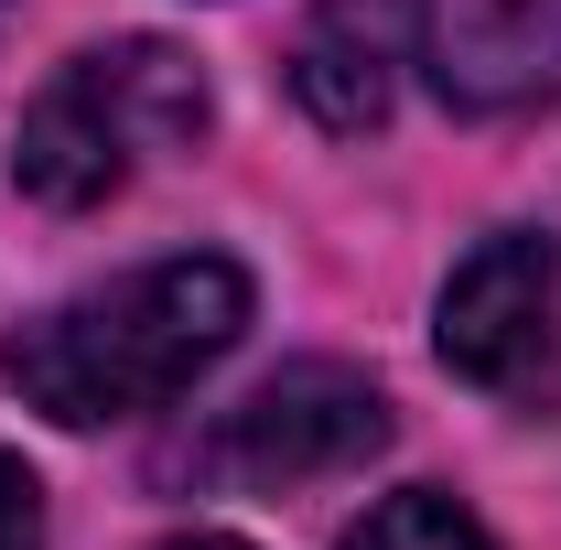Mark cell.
<instances>
[{"mask_svg": "<svg viewBox=\"0 0 561 550\" xmlns=\"http://www.w3.org/2000/svg\"><path fill=\"white\" fill-rule=\"evenodd\" d=\"M238 324H249L238 260H151V271H119L55 313H33L0 345V378L44 421L98 432V421H130V411H173L238 345Z\"/></svg>", "mask_w": 561, "mask_h": 550, "instance_id": "1", "label": "cell"}, {"mask_svg": "<svg viewBox=\"0 0 561 550\" xmlns=\"http://www.w3.org/2000/svg\"><path fill=\"white\" fill-rule=\"evenodd\" d=\"M206 140V76L173 44H108V55H76L11 140V184L33 206H108L151 151H184Z\"/></svg>", "mask_w": 561, "mask_h": 550, "instance_id": "2", "label": "cell"}, {"mask_svg": "<svg viewBox=\"0 0 561 550\" xmlns=\"http://www.w3.org/2000/svg\"><path fill=\"white\" fill-rule=\"evenodd\" d=\"M389 443V400L356 378V367H324V356H302V367H280L260 378L238 411H216V432L195 443V465L227 485H260V496H291V485H324L367 465Z\"/></svg>", "mask_w": 561, "mask_h": 550, "instance_id": "3", "label": "cell"}, {"mask_svg": "<svg viewBox=\"0 0 561 550\" xmlns=\"http://www.w3.org/2000/svg\"><path fill=\"white\" fill-rule=\"evenodd\" d=\"M443 367L486 400H551L561 389V249L507 227L443 280Z\"/></svg>", "mask_w": 561, "mask_h": 550, "instance_id": "4", "label": "cell"}, {"mask_svg": "<svg viewBox=\"0 0 561 550\" xmlns=\"http://www.w3.org/2000/svg\"><path fill=\"white\" fill-rule=\"evenodd\" d=\"M400 33L454 108L561 98V0H400Z\"/></svg>", "mask_w": 561, "mask_h": 550, "instance_id": "5", "label": "cell"}, {"mask_svg": "<svg viewBox=\"0 0 561 550\" xmlns=\"http://www.w3.org/2000/svg\"><path fill=\"white\" fill-rule=\"evenodd\" d=\"M291 87L324 130H378L389 119V44L367 22V0H324L291 44Z\"/></svg>", "mask_w": 561, "mask_h": 550, "instance_id": "6", "label": "cell"}, {"mask_svg": "<svg viewBox=\"0 0 561 550\" xmlns=\"http://www.w3.org/2000/svg\"><path fill=\"white\" fill-rule=\"evenodd\" d=\"M346 550H496L454 496H432V485H400V496H378L367 518L346 529Z\"/></svg>", "mask_w": 561, "mask_h": 550, "instance_id": "7", "label": "cell"}, {"mask_svg": "<svg viewBox=\"0 0 561 550\" xmlns=\"http://www.w3.org/2000/svg\"><path fill=\"white\" fill-rule=\"evenodd\" d=\"M0 550H44V485L22 475V454H0Z\"/></svg>", "mask_w": 561, "mask_h": 550, "instance_id": "8", "label": "cell"}, {"mask_svg": "<svg viewBox=\"0 0 561 550\" xmlns=\"http://www.w3.org/2000/svg\"><path fill=\"white\" fill-rule=\"evenodd\" d=\"M162 550H249V540H216V529H195V540H162Z\"/></svg>", "mask_w": 561, "mask_h": 550, "instance_id": "9", "label": "cell"}, {"mask_svg": "<svg viewBox=\"0 0 561 550\" xmlns=\"http://www.w3.org/2000/svg\"><path fill=\"white\" fill-rule=\"evenodd\" d=\"M11 11H22V0H0V22H11Z\"/></svg>", "mask_w": 561, "mask_h": 550, "instance_id": "10", "label": "cell"}]
</instances>
